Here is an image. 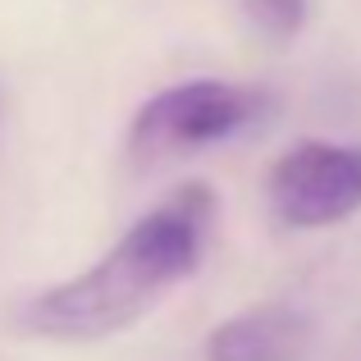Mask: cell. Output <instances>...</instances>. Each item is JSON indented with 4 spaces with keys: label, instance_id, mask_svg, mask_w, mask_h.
Masks as SVG:
<instances>
[{
    "label": "cell",
    "instance_id": "2",
    "mask_svg": "<svg viewBox=\"0 0 361 361\" xmlns=\"http://www.w3.org/2000/svg\"><path fill=\"white\" fill-rule=\"evenodd\" d=\"M270 97L243 82L192 78L142 101L128 123V156L137 165H156L169 156H192L202 147L238 137L265 115Z\"/></svg>",
    "mask_w": 361,
    "mask_h": 361
},
{
    "label": "cell",
    "instance_id": "1",
    "mask_svg": "<svg viewBox=\"0 0 361 361\" xmlns=\"http://www.w3.org/2000/svg\"><path fill=\"white\" fill-rule=\"evenodd\" d=\"M215 224V192L206 183H183L174 197L151 206L101 261L82 274L23 298L14 325L46 343H97L137 325L174 283L202 265Z\"/></svg>",
    "mask_w": 361,
    "mask_h": 361
},
{
    "label": "cell",
    "instance_id": "5",
    "mask_svg": "<svg viewBox=\"0 0 361 361\" xmlns=\"http://www.w3.org/2000/svg\"><path fill=\"white\" fill-rule=\"evenodd\" d=\"M238 9H243L247 27L274 46L293 42L311 18V0H238Z\"/></svg>",
    "mask_w": 361,
    "mask_h": 361
},
{
    "label": "cell",
    "instance_id": "3",
    "mask_svg": "<svg viewBox=\"0 0 361 361\" xmlns=\"http://www.w3.org/2000/svg\"><path fill=\"white\" fill-rule=\"evenodd\" d=\"M270 211L288 229H329L361 211V147L302 137L265 174Z\"/></svg>",
    "mask_w": 361,
    "mask_h": 361
},
{
    "label": "cell",
    "instance_id": "4",
    "mask_svg": "<svg viewBox=\"0 0 361 361\" xmlns=\"http://www.w3.org/2000/svg\"><path fill=\"white\" fill-rule=\"evenodd\" d=\"M316 343V325L293 302H261L220 320L206 334V361H302Z\"/></svg>",
    "mask_w": 361,
    "mask_h": 361
}]
</instances>
